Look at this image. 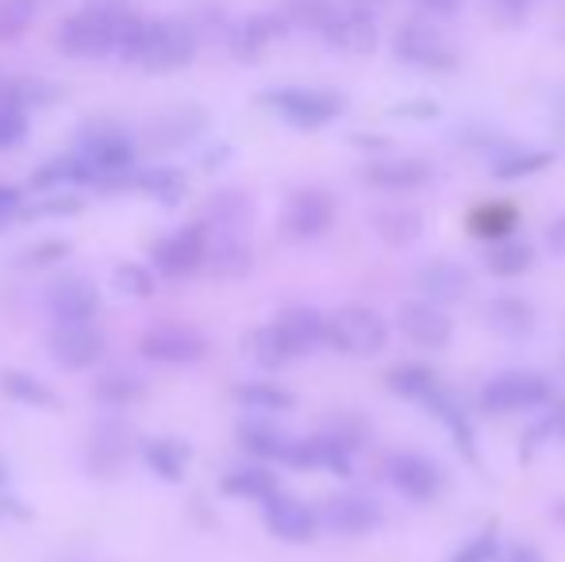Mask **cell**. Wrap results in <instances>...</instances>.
<instances>
[{
    "instance_id": "obj_54",
    "label": "cell",
    "mask_w": 565,
    "mask_h": 562,
    "mask_svg": "<svg viewBox=\"0 0 565 562\" xmlns=\"http://www.w3.org/2000/svg\"><path fill=\"white\" fill-rule=\"evenodd\" d=\"M424 12H431V15H454V12H461V0H416Z\"/></svg>"
},
{
    "instance_id": "obj_55",
    "label": "cell",
    "mask_w": 565,
    "mask_h": 562,
    "mask_svg": "<svg viewBox=\"0 0 565 562\" xmlns=\"http://www.w3.org/2000/svg\"><path fill=\"white\" fill-rule=\"evenodd\" d=\"M85 4L97 8V12H105V15H119L131 8V0H85Z\"/></svg>"
},
{
    "instance_id": "obj_33",
    "label": "cell",
    "mask_w": 565,
    "mask_h": 562,
    "mask_svg": "<svg viewBox=\"0 0 565 562\" xmlns=\"http://www.w3.org/2000/svg\"><path fill=\"white\" fill-rule=\"evenodd\" d=\"M385 385L396 393V397L424 401V405H431V401L443 393L439 374H435L431 367H424V362H401V367H393L385 374Z\"/></svg>"
},
{
    "instance_id": "obj_21",
    "label": "cell",
    "mask_w": 565,
    "mask_h": 562,
    "mask_svg": "<svg viewBox=\"0 0 565 562\" xmlns=\"http://www.w3.org/2000/svg\"><path fill=\"white\" fill-rule=\"evenodd\" d=\"M362 181L385 193H408L431 181V166L419 158H381V162L362 166Z\"/></svg>"
},
{
    "instance_id": "obj_45",
    "label": "cell",
    "mask_w": 565,
    "mask_h": 562,
    "mask_svg": "<svg viewBox=\"0 0 565 562\" xmlns=\"http://www.w3.org/2000/svg\"><path fill=\"white\" fill-rule=\"evenodd\" d=\"M531 263H535V251H531L527 243H500L484 266H489V274H497V278H520L523 271H531Z\"/></svg>"
},
{
    "instance_id": "obj_44",
    "label": "cell",
    "mask_w": 565,
    "mask_h": 562,
    "mask_svg": "<svg viewBox=\"0 0 565 562\" xmlns=\"http://www.w3.org/2000/svg\"><path fill=\"white\" fill-rule=\"evenodd\" d=\"M554 162L551 150H512V155L497 158L492 162V178L500 181H515V178H527V173H539Z\"/></svg>"
},
{
    "instance_id": "obj_14",
    "label": "cell",
    "mask_w": 565,
    "mask_h": 562,
    "mask_svg": "<svg viewBox=\"0 0 565 562\" xmlns=\"http://www.w3.org/2000/svg\"><path fill=\"white\" fill-rule=\"evenodd\" d=\"M46 312L54 324H93L100 312V289L85 274H66L46 289Z\"/></svg>"
},
{
    "instance_id": "obj_56",
    "label": "cell",
    "mask_w": 565,
    "mask_h": 562,
    "mask_svg": "<svg viewBox=\"0 0 565 562\" xmlns=\"http://www.w3.org/2000/svg\"><path fill=\"white\" fill-rule=\"evenodd\" d=\"M554 131H558L562 142H565V89L554 97Z\"/></svg>"
},
{
    "instance_id": "obj_23",
    "label": "cell",
    "mask_w": 565,
    "mask_h": 562,
    "mask_svg": "<svg viewBox=\"0 0 565 562\" xmlns=\"http://www.w3.org/2000/svg\"><path fill=\"white\" fill-rule=\"evenodd\" d=\"M204 131H209V113L201 105H173L150 124V139L158 147H185V142H193Z\"/></svg>"
},
{
    "instance_id": "obj_53",
    "label": "cell",
    "mask_w": 565,
    "mask_h": 562,
    "mask_svg": "<svg viewBox=\"0 0 565 562\" xmlns=\"http://www.w3.org/2000/svg\"><path fill=\"white\" fill-rule=\"evenodd\" d=\"M500 562H546V559H543V551H535L531 543H515V548L508 551Z\"/></svg>"
},
{
    "instance_id": "obj_16",
    "label": "cell",
    "mask_w": 565,
    "mask_h": 562,
    "mask_svg": "<svg viewBox=\"0 0 565 562\" xmlns=\"http://www.w3.org/2000/svg\"><path fill=\"white\" fill-rule=\"evenodd\" d=\"M316 517H320V528H328V532L365 536L381 524V505L362 494H339V497H328Z\"/></svg>"
},
{
    "instance_id": "obj_48",
    "label": "cell",
    "mask_w": 565,
    "mask_h": 562,
    "mask_svg": "<svg viewBox=\"0 0 565 562\" xmlns=\"http://www.w3.org/2000/svg\"><path fill=\"white\" fill-rule=\"evenodd\" d=\"M497 548H500V540H497V528H484V532H477L473 540H466L458 551L447 559V562H497Z\"/></svg>"
},
{
    "instance_id": "obj_8",
    "label": "cell",
    "mask_w": 565,
    "mask_h": 562,
    "mask_svg": "<svg viewBox=\"0 0 565 562\" xmlns=\"http://www.w3.org/2000/svg\"><path fill=\"white\" fill-rule=\"evenodd\" d=\"M139 354L158 367H196L209 359V339L185 324H154L139 336Z\"/></svg>"
},
{
    "instance_id": "obj_22",
    "label": "cell",
    "mask_w": 565,
    "mask_h": 562,
    "mask_svg": "<svg viewBox=\"0 0 565 562\" xmlns=\"http://www.w3.org/2000/svg\"><path fill=\"white\" fill-rule=\"evenodd\" d=\"M285 28H289V20L277 12L250 15V20H243L231 31V54H235L238 62H258L262 54L269 51V43L285 35Z\"/></svg>"
},
{
    "instance_id": "obj_32",
    "label": "cell",
    "mask_w": 565,
    "mask_h": 562,
    "mask_svg": "<svg viewBox=\"0 0 565 562\" xmlns=\"http://www.w3.org/2000/svg\"><path fill=\"white\" fill-rule=\"evenodd\" d=\"M246 354H250L262 370H281L297 359V351H292V343L285 339V331L277 320L262 324V328H254L250 336H246Z\"/></svg>"
},
{
    "instance_id": "obj_24",
    "label": "cell",
    "mask_w": 565,
    "mask_h": 562,
    "mask_svg": "<svg viewBox=\"0 0 565 562\" xmlns=\"http://www.w3.org/2000/svg\"><path fill=\"white\" fill-rule=\"evenodd\" d=\"M0 393H4L12 405H23V409H35V413H58L62 409V397L43 382V378L28 374V370H0Z\"/></svg>"
},
{
    "instance_id": "obj_4",
    "label": "cell",
    "mask_w": 565,
    "mask_h": 562,
    "mask_svg": "<svg viewBox=\"0 0 565 562\" xmlns=\"http://www.w3.org/2000/svg\"><path fill=\"white\" fill-rule=\"evenodd\" d=\"M119 15H105V12H97V8L82 4L74 15H66V20L54 28V46H58L66 59H77V62L108 59L113 46H116V20Z\"/></svg>"
},
{
    "instance_id": "obj_17",
    "label": "cell",
    "mask_w": 565,
    "mask_h": 562,
    "mask_svg": "<svg viewBox=\"0 0 565 562\" xmlns=\"http://www.w3.org/2000/svg\"><path fill=\"white\" fill-rule=\"evenodd\" d=\"M285 466H297V470H331L339 478L350 474V447L342 439H335L331 432L323 435H308V439H292Z\"/></svg>"
},
{
    "instance_id": "obj_37",
    "label": "cell",
    "mask_w": 565,
    "mask_h": 562,
    "mask_svg": "<svg viewBox=\"0 0 565 562\" xmlns=\"http://www.w3.org/2000/svg\"><path fill=\"white\" fill-rule=\"evenodd\" d=\"M93 401L105 409H131L147 397V382L135 374H105L93 382Z\"/></svg>"
},
{
    "instance_id": "obj_12",
    "label": "cell",
    "mask_w": 565,
    "mask_h": 562,
    "mask_svg": "<svg viewBox=\"0 0 565 562\" xmlns=\"http://www.w3.org/2000/svg\"><path fill=\"white\" fill-rule=\"evenodd\" d=\"M396 54H401L404 62H412V66L419 70H439V74H447V70L458 66V54H454V46L443 39L439 28H431L427 20H408L401 31H396L393 39Z\"/></svg>"
},
{
    "instance_id": "obj_39",
    "label": "cell",
    "mask_w": 565,
    "mask_h": 562,
    "mask_svg": "<svg viewBox=\"0 0 565 562\" xmlns=\"http://www.w3.org/2000/svg\"><path fill=\"white\" fill-rule=\"evenodd\" d=\"M4 93L23 113H31V108H51L62 100V85L46 82V77H4Z\"/></svg>"
},
{
    "instance_id": "obj_28",
    "label": "cell",
    "mask_w": 565,
    "mask_h": 562,
    "mask_svg": "<svg viewBox=\"0 0 565 562\" xmlns=\"http://www.w3.org/2000/svg\"><path fill=\"white\" fill-rule=\"evenodd\" d=\"M142 463L154 478L162 481H181L185 478V466L193 463V447L185 439H173V435H162V439H147L142 443Z\"/></svg>"
},
{
    "instance_id": "obj_52",
    "label": "cell",
    "mask_w": 565,
    "mask_h": 562,
    "mask_svg": "<svg viewBox=\"0 0 565 562\" xmlns=\"http://www.w3.org/2000/svg\"><path fill=\"white\" fill-rule=\"evenodd\" d=\"M0 517H12V520H28L31 509H23L20 497H8L4 489H0Z\"/></svg>"
},
{
    "instance_id": "obj_57",
    "label": "cell",
    "mask_w": 565,
    "mask_h": 562,
    "mask_svg": "<svg viewBox=\"0 0 565 562\" xmlns=\"http://www.w3.org/2000/svg\"><path fill=\"white\" fill-rule=\"evenodd\" d=\"M8 478H12V470H8V463H4V458H0V489L8 486Z\"/></svg>"
},
{
    "instance_id": "obj_34",
    "label": "cell",
    "mask_w": 565,
    "mask_h": 562,
    "mask_svg": "<svg viewBox=\"0 0 565 562\" xmlns=\"http://www.w3.org/2000/svg\"><path fill=\"white\" fill-rule=\"evenodd\" d=\"M220 494L235 497V501H254L262 505L266 497L277 494V474H269L266 466H235L220 478Z\"/></svg>"
},
{
    "instance_id": "obj_9",
    "label": "cell",
    "mask_w": 565,
    "mask_h": 562,
    "mask_svg": "<svg viewBox=\"0 0 565 562\" xmlns=\"http://www.w3.org/2000/svg\"><path fill=\"white\" fill-rule=\"evenodd\" d=\"M551 401V382L535 370H508L497 374L481 390V409L484 413H531V409H543Z\"/></svg>"
},
{
    "instance_id": "obj_42",
    "label": "cell",
    "mask_w": 565,
    "mask_h": 562,
    "mask_svg": "<svg viewBox=\"0 0 565 562\" xmlns=\"http://www.w3.org/2000/svg\"><path fill=\"white\" fill-rule=\"evenodd\" d=\"M113 289L124 293V297L147 300L150 293L158 289V274L150 263H119L113 271Z\"/></svg>"
},
{
    "instance_id": "obj_27",
    "label": "cell",
    "mask_w": 565,
    "mask_h": 562,
    "mask_svg": "<svg viewBox=\"0 0 565 562\" xmlns=\"http://www.w3.org/2000/svg\"><path fill=\"white\" fill-rule=\"evenodd\" d=\"M131 189H139L142 197L166 204V209H178L189 193V178L178 166H147V170H135Z\"/></svg>"
},
{
    "instance_id": "obj_5",
    "label": "cell",
    "mask_w": 565,
    "mask_h": 562,
    "mask_svg": "<svg viewBox=\"0 0 565 562\" xmlns=\"http://www.w3.org/2000/svg\"><path fill=\"white\" fill-rule=\"evenodd\" d=\"M328 347L373 359L388 347V320L370 305H342L328 316Z\"/></svg>"
},
{
    "instance_id": "obj_7",
    "label": "cell",
    "mask_w": 565,
    "mask_h": 562,
    "mask_svg": "<svg viewBox=\"0 0 565 562\" xmlns=\"http://www.w3.org/2000/svg\"><path fill=\"white\" fill-rule=\"evenodd\" d=\"M204 258H209V232L201 220L162 235L150 247V266L158 278H189V274L204 271Z\"/></svg>"
},
{
    "instance_id": "obj_26",
    "label": "cell",
    "mask_w": 565,
    "mask_h": 562,
    "mask_svg": "<svg viewBox=\"0 0 565 562\" xmlns=\"http://www.w3.org/2000/svg\"><path fill=\"white\" fill-rule=\"evenodd\" d=\"M250 220H254L250 197H246L243 189H220V193H212V201L204 204L201 224L209 227V232H243L246 235Z\"/></svg>"
},
{
    "instance_id": "obj_3",
    "label": "cell",
    "mask_w": 565,
    "mask_h": 562,
    "mask_svg": "<svg viewBox=\"0 0 565 562\" xmlns=\"http://www.w3.org/2000/svg\"><path fill=\"white\" fill-rule=\"evenodd\" d=\"M258 105H266L274 116H281L292 128H328L331 120H339L347 100L331 89H308V85H285V89H266L258 97Z\"/></svg>"
},
{
    "instance_id": "obj_30",
    "label": "cell",
    "mask_w": 565,
    "mask_h": 562,
    "mask_svg": "<svg viewBox=\"0 0 565 562\" xmlns=\"http://www.w3.org/2000/svg\"><path fill=\"white\" fill-rule=\"evenodd\" d=\"M231 401H235L243 413H258V416L289 413V409L297 405V397L277 382H238L235 390H231Z\"/></svg>"
},
{
    "instance_id": "obj_60",
    "label": "cell",
    "mask_w": 565,
    "mask_h": 562,
    "mask_svg": "<svg viewBox=\"0 0 565 562\" xmlns=\"http://www.w3.org/2000/svg\"><path fill=\"white\" fill-rule=\"evenodd\" d=\"M35 4H43V0H35Z\"/></svg>"
},
{
    "instance_id": "obj_18",
    "label": "cell",
    "mask_w": 565,
    "mask_h": 562,
    "mask_svg": "<svg viewBox=\"0 0 565 562\" xmlns=\"http://www.w3.org/2000/svg\"><path fill=\"white\" fill-rule=\"evenodd\" d=\"M209 232V227H204ZM204 266L212 271V278L220 282H238L254 271V247L243 232H209V258Z\"/></svg>"
},
{
    "instance_id": "obj_15",
    "label": "cell",
    "mask_w": 565,
    "mask_h": 562,
    "mask_svg": "<svg viewBox=\"0 0 565 562\" xmlns=\"http://www.w3.org/2000/svg\"><path fill=\"white\" fill-rule=\"evenodd\" d=\"M385 478L396 494L408 497V501H416V505H427L431 497H439V489H443L439 466L424 455H412V450H401V455L385 458Z\"/></svg>"
},
{
    "instance_id": "obj_10",
    "label": "cell",
    "mask_w": 565,
    "mask_h": 562,
    "mask_svg": "<svg viewBox=\"0 0 565 562\" xmlns=\"http://www.w3.org/2000/svg\"><path fill=\"white\" fill-rule=\"evenodd\" d=\"M46 347H51V359L62 370L82 374V370H93L105 359L108 339L97 324H54L51 336H46Z\"/></svg>"
},
{
    "instance_id": "obj_43",
    "label": "cell",
    "mask_w": 565,
    "mask_h": 562,
    "mask_svg": "<svg viewBox=\"0 0 565 562\" xmlns=\"http://www.w3.org/2000/svg\"><path fill=\"white\" fill-rule=\"evenodd\" d=\"M31 120L20 105L4 93V77H0V150H15L28 142Z\"/></svg>"
},
{
    "instance_id": "obj_50",
    "label": "cell",
    "mask_w": 565,
    "mask_h": 562,
    "mask_svg": "<svg viewBox=\"0 0 565 562\" xmlns=\"http://www.w3.org/2000/svg\"><path fill=\"white\" fill-rule=\"evenodd\" d=\"M396 116H419V120H431V116H439V105H431V100H404L401 108H393Z\"/></svg>"
},
{
    "instance_id": "obj_41",
    "label": "cell",
    "mask_w": 565,
    "mask_h": 562,
    "mask_svg": "<svg viewBox=\"0 0 565 562\" xmlns=\"http://www.w3.org/2000/svg\"><path fill=\"white\" fill-rule=\"evenodd\" d=\"M85 209V201L74 189H54V193H39L31 209H20V220H66L77 216Z\"/></svg>"
},
{
    "instance_id": "obj_46",
    "label": "cell",
    "mask_w": 565,
    "mask_h": 562,
    "mask_svg": "<svg viewBox=\"0 0 565 562\" xmlns=\"http://www.w3.org/2000/svg\"><path fill=\"white\" fill-rule=\"evenodd\" d=\"M35 0H0V43H15L35 23Z\"/></svg>"
},
{
    "instance_id": "obj_29",
    "label": "cell",
    "mask_w": 565,
    "mask_h": 562,
    "mask_svg": "<svg viewBox=\"0 0 565 562\" xmlns=\"http://www.w3.org/2000/svg\"><path fill=\"white\" fill-rule=\"evenodd\" d=\"M469 289V271L461 263H431L419 271V293H424L431 305H454Z\"/></svg>"
},
{
    "instance_id": "obj_25",
    "label": "cell",
    "mask_w": 565,
    "mask_h": 562,
    "mask_svg": "<svg viewBox=\"0 0 565 562\" xmlns=\"http://www.w3.org/2000/svg\"><path fill=\"white\" fill-rule=\"evenodd\" d=\"M277 324H281L285 339L292 343L297 359H305V354H312L316 347L328 343V316L316 312V308H308V305L285 308V312L277 316Z\"/></svg>"
},
{
    "instance_id": "obj_40",
    "label": "cell",
    "mask_w": 565,
    "mask_h": 562,
    "mask_svg": "<svg viewBox=\"0 0 565 562\" xmlns=\"http://www.w3.org/2000/svg\"><path fill=\"white\" fill-rule=\"evenodd\" d=\"M70 255H74V243L62 240V235H43V240H35L31 247H23L15 255V266L20 271H51V266H58Z\"/></svg>"
},
{
    "instance_id": "obj_6",
    "label": "cell",
    "mask_w": 565,
    "mask_h": 562,
    "mask_svg": "<svg viewBox=\"0 0 565 562\" xmlns=\"http://www.w3.org/2000/svg\"><path fill=\"white\" fill-rule=\"evenodd\" d=\"M316 31L328 39L335 51L347 54H373L377 51V20L370 8L350 4V0H328V8L316 20Z\"/></svg>"
},
{
    "instance_id": "obj_58",
    "label": "cell",
    "mask_w": 565,
    "mask_h": 562,
    "mask_svg": "<svg viewBox=\"0 0 565 562\" xmlns=\"http://www.w3.org/2000/svg\"><path fill=\"white\" fill-rule=\"evenodd\" d=\"M554 432L565 435V409H562V413H554Z\"/></svg>"
},
{
    "instance_id": "obj_31",
    "label": "cell",
    "mask_w": 565,
    "mask_h": 562,
    "mask_svg": "<svg viewBox=\"0 0 565 562\" xmlns=\"http://www.w3.org/2000/svg\"><path fill=\"white\" fill-rule=\"evenodd\" d=\"M28 185L35 189V193H54V189L89 185V173H85V162L77 158V150H70V155H54V158H46L43 166H35Z\"/></svg>"
},
{
    "instance_id": "obj_2",
    "label": "cell",
    "mask_w": 565,
    "mask_h": 562,
    "mask_svg": "<svg viewBox=\"0 0 565 562\" xmlns=\"http://www.w3.org/2000/svg\"><path fill=\"white\" fill-rule=\"evenodd\" d=\"M196 51H201L196 23L181 20V15H162V20H147V35H142L135 66L147 74H178V70L193 66Z\"/></svg>"
},
{
    "instance_id": "obj_49",
    "label": "cell",
    "mask_w": 565,
    "mask_h": 562,
    "mask_svg": "<svg viewBox=\"0 0 565 562\" xmlns=\"http://www.w3.org/2000/svg\"><path fill=\"white\" fill-rule=\"evenodd\" d=\"M20 209H23V193L15 185L0 181V232H4L12 220H20Z\"/></svg>"
},
{
    "instance_id": "obj_35",
    "label": "cell",
    "mask_w": 565,
    "mask_h": 562,
    "mask_svg": "<svg viewBox=\"0 0 565 562\" xmlns=\"http://www.w3.org/2000/svg\"><path fill=\"white\" fill-rule=\"evenodd\" d=\"M238 443H243L254 458H262V463H285L292 435H285L281 427L269 421H246L238 427Z\"/></svg>"
},
{
    "instance_id": "obj_1",
    "label": "cell",
    "mask_w": 565,
    "mask_h": 562,
    "mask_svg": "<svg viewBox=\"0 0 565 562\" xmlns=\"http://www.w3.org/2000/svg\"><path fill=\"white\" fill-rule=\"evenodd\" d=\"M77 158L85 162V173H89V185L97 189H124L131 185L135 178V150L131 136H127L119 124L108 120H93L82 128L77 136Z\"/></svg>"
},
{
    "instance_id": "obj_20",
    "label": "cell",
    "mask_w": 565,
    "mask_h": 562,
    "mask_svg": "<svg viewBox=\"0 0 565 562\" xmlns=\"http://www.w3.org/2000/svg\"><path fill=\"white\" fill-rule=\"evenodd\" d=\"M401 331L416 347H431V351H439V347L450 343L454 324L439 305H431V300H408V305L401 308Z\"/></svg>"
},
{
    "instance_id": "obj_36",
    "label": "cell",
    "mask_w": 565,
    "mask_h": 562,
    "mask_svg": "<svg viewBox=\"0 0 565 562\" xmlns=\"http://www.w3.org/2000/svg\"><path fill=\"white\" fill-rule=\"evenodd\" d=\"M489 328L512 339L531 336V331H535V308L523 297H497L489 305Z\"/></svg>"
},
{
    "instance_id": "obj_47",
    "label": "cell",
    "mask_w": 565,
    "mask_h": 562,
    "mask_svg": "<svg viewBox=\"0 0 565 562\" xmlns=\"http://www.w3.org/2000/svg\"><path fill=\"white\" fill-rule=\"evenodd\" d=\"M515 227L512 204H484L473 212V235H508Z\"/></svg>"
},
{
    "instance_id": "obj_11",
    "label": "cell",
    "mask_w": 565,
    "mask_h": 562,
    "mask_svg": "<svg viewBox=\"0 0 565 562\" xmlns=\"http://www.w3.org/2000/svg\"><path fill=\"white\" fill-rule=\"evenodd\" d=\"M331 224H335V197L328 189L305 185L285 197L281 227L292 240H320L331 232Z\"/></svg>"
},
{
    "instance_id": "obj_38",
    "label": "cell",
    "mask_w": 565,
    "mask_h": 562,
    "mask_svg": "<svg viewBox=\"0 0 565 562\" xmlns=\"http://www.w3.org/2000/svg\"><path fill=\"white\" fill-rule=\"evenodd\" d=\"M377 235L388 247H412V243L424 235V212H416V209L377 212Z\"/></svg>"
},
{
    "instance_id": "obj_59",
    "label": "cell",
    "mask_w": 565,
    "mask_h": 562,
    "mask_svg": "<svg viewBox=\"0 0 565 562\" xmlns=\"http://www.w3.org/2000/svg\"><path fill=\"white\" fill-rule=\"evenodd\" d=\"M508 4H527V0H508Z\"/></svg>"
},
{
    "instance_id": "obj_51",
    "label": "cell",
    "mask_w": 565,
    "mask_h": 562,
    "mask_svg": "<svg viewBox=\"0 0 565 562\" xmlns=\"http://www.w3.org/2000/svg\"><path fill=\"white\" fill-rule=\"evenodd\" d=\"M546 247H551L558 258H565V216H558L551 227H546Z\"/></svg>"
},
{
    "instance_id": "obj_13",
    "label": "cell",
    "mask_w": 565,
    "mask_h": 562,
    "mask_svg": "<svg viewBox=\"0 0 565 562\" xmlns=\"http://www.w3.org/2000/svg\"><path fill=\"white\" fill-rule=\"evenodd\" d=\"M262 520H266L269 536H277L281 543H312L316 532H320V517H316L312 505L281 494V489L262 501Z\"/></svg>"
},
{
    "instance_id": "obj_19",
    "label": "cell",
    "mask_w": 565,
    "mask_h": 562,
    "mask_svg": "<svg viewBox=\"0 0 565 562\" xmlns=\"http://www.w3.org/2000/svg\"><path fill=\"white\" fill-rule=\"evenodd\" d=\"M131 455V427L124 421H100L89 435V470L97 478H116Z\"/></svg>"
}]
</instances>
